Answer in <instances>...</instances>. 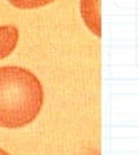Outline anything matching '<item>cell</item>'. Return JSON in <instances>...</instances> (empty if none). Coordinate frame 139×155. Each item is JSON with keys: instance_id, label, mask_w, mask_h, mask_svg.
Here are the masks:
<instances>
[{"instance_id": "6da1fadb", "label": "cell", "mask_w": 139, "mask_h": 155, "mask_svg": "<svg viewBox=\"0 0 139 155\" xmlns=\"http://www.w3.org/2000/svg\"><path fill=\"white\" fill-rule=\"evenodd\" d=\"M44 93L38 77L25 68L0 67V128L31 124L43 107Z\"/></svg>"}, {"instance_id": "7a4b0ae2", "label": "cell", "mask_w": 139, "mask_h": 155, "mask_svg": "<svg viewBox=\"0 0 139 155\" xmlns=\"http://www.w3.org/2000/svg\"><path fill=\"white\" fill-rule=\"evenodd\" d=\"M81 16L86 26L96 37L102 35V16L100 0H81Z\"/></svg>"}, {"instance_id": "3957f363", "label": "cell", "mask_w": 139, "mask_h": 155, "mask_svg": "<svg viewBox=\"0 0 139 155\" xmlns=\"http://www.w3.org/2000/svg\"><path fill=\"white\" fill-rule=\"evenodd\" d=\"M20 39L18 29L13 25L0 26V60L8 58L15 51Z\"/></svg>"}, {"instance_id": "277c9868", "label": "cell", "mask_w": 139, "mask_h": 155, "mask_svg": "<svg viewBox=\"0 0 139 155\" xmlns=\"http://www.w3.org/2000/svg\"><path fill=\"white\" fill-rule=\"evenodd\" d=\"M8 2L18 9H35V8L48 5L56 0H8Z\"/></svg>"}, {"instance_id": "5b68a950", "label": "cell", "mask_w": 139, "mask_h": 155, "mask_svg": "<svg viewBox=\"0 0 139 155\" xmlns=\"http://www.w3.org/2000/svg\"><path fill=\"white\" fill-rule=\"evenodd\" d=\"M0 155H9V154H8V153L5 151V150H3V149H0Z\"/></svg>"}]
</instances>
